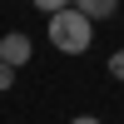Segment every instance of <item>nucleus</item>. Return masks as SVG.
Listing matches in <instances>:
<instances>
[{"label":"nucleus","mask_w":124,"mask_h":124,"mask_svg":"<svg viewBox=\"0 0 124 124\" xmlns=\"http://www.w3.org/2000/svg\"><path fill=\"white\" fill-rule=\"evenodd\" d=\"M50 45H55L60 55H85V50L94 45V20L79 15L75 5L55 10V15H50Z\"/></svg>","instance_id":"f257e3e1"},{"label":"nucleus","mask_w":124,"mask_h":124,"mask_svg":"<svg viewBox=\"0 0 124 124\" xmlns=\"http://www.w3.org/2000/svg\"><path fill=\"white\" fill-rule=\"evenodd\" d=\"M0 60H5V65H30V35H20V30H15V35H5V40H0Z\"/></svg>","instance_id":"f03ea898"},{"label":"nucleus","mask_w":124,"mask_h":124,"mask_svg":"<svg viewBox=\"0 0 124 124\" xmlns=\"http://www.w3.org/2000/svg\"><path fill=\"white\" fill-rule=\"evenodd\" d=\"M70 5H75L79 15H89V20H109L119 10V0H70Z\"/></svg>","instance_id":"7ed1b4c3"},{"label":"nucleus","mask_w":124,"mask_h":124,"mask_svg":"<svg viewBox=\"0 0 124 124\" xmlns=\"http://www.w3.org/2000/svg\"><path fill=\"white\" fill-rule=\"evenodd\" d=\"M10 85H15V65H5V60H0V94H5Z\"/></svg>","instance_id":"20e7f679"},{"label":"nucleus","mask_w":124,"mask_h":124,"mask_svg":"<svg viewBox=\"0 0 124 124\" xmlns=\"http://www.w3.org/2000/svg\"><path fill=\"white\" fill-rule=\"evenodd\" d=\"M109 75L124 79V50H114V55H109Z\"/></svg>","instance_id":"39448f33"},{"label":"nucleus","mask_w":124,"mask_h":124,"mask_svg":"<svg viewBox=\"0 0 124 124\" xmlns=\"http://www.w3.org/2000/svg\"><path fill=\"white\" fill-rule=\"evenodd\" d=\"M70 0H35V10H45V15H55V10H65Z\"/></svg>","instance_id":"423d86ee"},{"label":"nucleus","mask_w":124,"mask_h":124,"mask_svg":"<svg viewBox=\"0 0 124 124\" xmlns=\"http://www.w3.org/2000/svg\"><path fill=\"white\" fill-rule=\"evenodd\" d=\"M70 124H99V119L94 114H79V119H70Z\"/></svg>","instance_id":"0eeeda50"}]
</instances>
